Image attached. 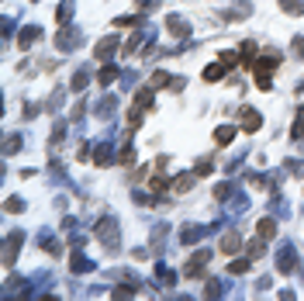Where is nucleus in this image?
Listing matches in <instances>:
<instances>
[{"instance_id":"nucleus-1","label":"nucleus","mask_w":304,"mask_h":301,"mask_svg":"<svg viewBox=\"0 0 304 301\" xmlns=\"http://www.w3.org/2000/svg\"><path fill=\"white\" fill-rule=\"evenodd\" d=\"M242 128H246V132H256V128H259V115H256V111H242Z\"/></svg>"}]
</instances>
